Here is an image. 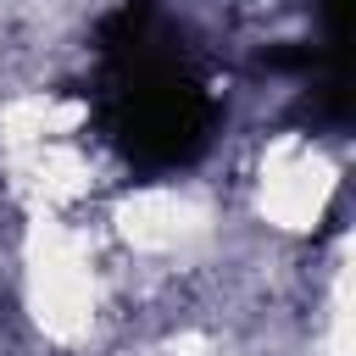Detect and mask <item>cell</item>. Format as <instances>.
<instances>
[{"instance_id": "cell-1", "label": "cell", "mask_w": 356, "mask_h": 356, "mask_svg": "<svg viewBox=\"0 0 356 356\" xmlns=\"http://www.w3.org/2000/svg\"><path fill=\"white\" fill-rule=\"evenodd\" d=\"M100 78L89 89L106 145L134 172H178L206 156L217 95L184 44V28L156 0H122L95 28Z\"/></svg>"}]
</instances>
